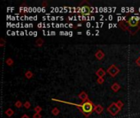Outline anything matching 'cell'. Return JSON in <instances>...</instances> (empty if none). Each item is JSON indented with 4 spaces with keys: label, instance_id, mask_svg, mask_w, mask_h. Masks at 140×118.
Returning <instances> with one entry per match:
<instances>
[{
    "label": "cell",
    "instance_id": "cell-2",
    "mask_svg": "<svg viewBox=\"0 0 140 118\" xmlns=\"http://www.w3.org/2000/svg\"><path fill=\"white\" fill-rule=\"evenodd\" d=\"M106 110H107V112H109L110 114L111 115V116H116V115L119 113V112L121 111V109H120L119 107L117 106V104L116 103H111L110 105L107 107V108H106Z\"/></svg>",
    "mask_w": 140,
    "mask_h": 118
},
{
    "label": "cell",
    "instance_id": "cell-23",
    "mask_svg": "<svg viewBox=\"0 0 140 118\" xmlns=\"http://www.w3.org/2000/svg\"><path fill=\"white\" fill-rule=\"evenodd\" d=\"M135 64L138 66V67H140V57H139L138 58L135 60Z\"/></svg>",
    "mask_w": 140,
    "mask_h": 118
},
{
    "label": "cell",
    "instance_id": "cell-21",
    "mask_svg": "<svg viewBox=\"0 0 140 118\" xmlns=\"http://www.w3.org/2000/svg\"><path fill=\"white\" fill-rule=\"evenodd\" d=\"M33 118H42V116H41L40 113H37V112H35V113L33 115Z\"/></svg>",
    "mask_w": 140,
    "mask_h": 118
},
{
    "label": "cell",
    "instance_id": "cell-19",
    "mask_svg": "<svg viewBox=\"0 0 140 118\" xmlns=\"http://www.w3.org/2000/svg\"><path fill=\"white\" fill-rule=\"evenodd\" d=\"M104 81H105V79L103 77H98L97 79V83L99 84H103L104 83Z\"/></svg>",
    "mask_w": 140,
    "mask_h": 118
},
{
    "label": "cell",
    "instance_id": "cell-17",
    "mask_svg": "<svg viewBox=\"0 0 140 118\" xmlns=\"http://www.w3.org/2000/svg\"><path fill=\"white\" fill-rule=\"evenodd\" d=\"M23 107H24L25 108L29 109V108H31V103L29 102V101H26V102H25V103H23Z\"/></svg>",
    "mask_w": 140,
    "mask_h": 118
},
{
    "label": "cell",
    "instance_id": "cell-16",
    "mask_svg": "<svg viewBox=\"0 0 140 118\" xmlns=\"http://www.w3.org/2000/svg\"><path fill=\"white\" fill-rule=\"evenodd\" d=\"M14 105H15V107L16 108H21V107H23V103H21V101H16Z\"/></svg>",
    "mask_w": 140,
    "mask_h": 118
},
{
    "label": "cell",
    "instance_id": "cell-9",
    "mask_svg": "<svg viewBox=\"0 0 140 118\" xmlns=\"http://www.w3.org/2000/svg\"><path fill=\"white\" fill-rule=\"evenodd\" d=\"M106 71H104L103 68H99V69H98V70L95 72L96 76H97L98 77H103V76L106 75Z\"/></svg>",
    "mask_w": 140,
    "mask_h": 118
},
{
    "label": "cell",
    "instance_id": "cell-25",
    "mask_svg": "<svg viewBox=\"0 0 140 118\" xmlns=\"http://www.w3.org/2000/svg\"><path fill=\"white\" fill-rule=\"evenodd\" d=\"M21 118H31V117H30L28 116V115H26V114H24L23 116L21 117Z\"/></svg>",
    "mask_w": 140,
    "mask_h": 118
},
{
    "label": "cell",
    "instance_id": "cell-8",
    "mask_svg": "<svg viewBox=\"0 0 140 118\" xmlns=\"http://www.w3.org/2000/svg\"><path fill=\"white\" fill-rule=\"evenodd\" d=\"M94 112L98 115H101L103 112V107L100 105V104H97V105L94 106Z\"/></svg>",
    "mask_w": 140,
    "mask_h": 118
},
{
    "label": "cell",
    "instance_id": "cell-14",
    "mask_svg": "<svg viewBox=\"0 0 140 118\" xmlns=\"http://www.w3.org/2000/svg\"><path fill=\"white\" fill-rule=\"evenodd\" d=\"M51 113L53 114V116H58V115L60 114V110L57 108H54L52 109Z\"/></svg>",
    "mask_w": 140,
    "mask_h": 118
},
{
    "label": "cell",
    "instance_id": "cell-13",
    "mask_svg": "<svg viewBox=\"0 0 140 118\" xmlns=\"http://www.w3.org/2000/svg\"><path fill=\"white\" fill-rule=\"evenodd\" d=\"M25 76H26V79H31L32 77H34V73H33L31 71H27L25 73Z\"/></svg>",
    "mask_w": 140,
    "mask_h": 118
},
{
    "label": "cell",
    "instance_id": "cell-4",
    "mask_svg": "<svg viewBox=\"0 0 140 118\" xmlns=\"http://www.w3.org/2000/svg\"><path fill=\"white\" fill-rule=\"evenodd\" d=\"M120 72V69L115 64L111 65L106 70V73H108L111 77H115L118 73Z\"/></svg>",
    "mask_w": 140,
    "mask_h": 118
},
{
    "label": "cell",
    "instance_id": "cell-1",
    "mask_svg": "<svg viewBox=\"0 0 140 118\" xmlns=\"http://www.w3.org/2000/svg\"><path fill=\"white\" fill-rule=\"evenodd\" d=\"M75 105L79 108V110L81 112V113L85 117H89L92 114L93 112H94V104L91 100L88 99L84 103H81L80 104H75Z\"/></svg>",
    "mask_w": 140,
    "mask_h": 118
},
{
    "label": "cell",
    "instance_id": "cell-15",
    "mask_svg": "<svg viewBox=\"0 0 140 118\" xmlns=\"http://www.w3.org/2000/svg\"><path fill=\"white\" fill-rule=\"evenodd\" d=\"M6 64L7 66H9V67H11V66H12L13 64H14V60H13L12 58H11V57H8V58H7L6 60Z\"/></svg>",
    "mask_w": 140,
    "mask_h": 118
},
{
    "label": "cell",
    "instance_id": "cell-10",
    "mask_svg": "<svg viewBox=\"0 0 140 118\" xmlns=\"http://www.w3.org/2000/svg\"><path fill=\"white\" fill-rule=\"evenodd\" d=\"M120 88H121V87H120V85L118 83H116V82H115V83L111 86V90L113 92H115V93H116V92L119 91V90L120 89Z\"/></svg>",
    "mask_w": 140,
    "mask_h": 118
},
{
    "label": "cell",
    "instance_id": "cell-24",
    "mask_svg": "<svg viewBox=\"0 0 140 118\" xmlns=\"http://www.w3.org/2000/svg\"><path fill=\"white\" fill-rule=\"evenodd\" d=\"M42 6H43V7H46V6H48V2H47L46 1L43 2H42Z\"/></svg>",
    "mask_w": 140,
    "mask_h": 118
},
{
    "label": "cell",
    "instance_id": "cell-11",
    "mask_svg": "<svg viewBox=\"0 0 140 118\" xmlns=\"http://www.w3.org/2000/svg\"><path fill=\"white\" fill-rule=\"evenodd\" d=\"M43 43H44V41L42 39V38H38V39L35 40V44H36L37 47H42L43 45Z\"/></svg>",
    "mask_w": 140,
    "mask_h": 118
},
{
    "label": "cell",
    "instance_id": "cell-12",
    "mask_svg": "<svg viewBox=\"0 0 140 118\" xmlns=\"http://www.w3.org/2000/svg\"><path fill=\"white\" fill-rule=\"evenodd\" d=\"M5 114H6L8 117H11L14 115V111H13L12 108H7V110L5 111Z\"/></svg>",
    "mask_w": 140,
    "mask_h": 118
},
{
    "label": "cell",
    "instance_id": "cell-7",
    "mask_svg": "<svg viewBox=\"0 0 140 118\" xmlns=\"http://www.w3.org/2000/svg\"><path fill=\"white\" fill-rule=\"evenodd\" d=\"M78 98L82 101V103L85 102V101H87L88 99H89V96H88V94L84 91H82V92L79 93V94H78Z\"/></svg>",
    "mask_w": 140,
    "mask_h": 118
},
{
    "label": "cell",
    "instance_id": "cell-22",
    "mask_svg": "<svg viewBox=\"0 0 140 118\" xmlns=\"http://www.w3.org/2000/svg\"><path fill=\"white\" fill-rule=\"evenodd\" d=\"M4 44H5V40L3 39H0V47H4Z\"/></svg>",
    "mask_w": 140,
    "mask_h": 118
},
{
    "label": "cell",
    "instance_id": "cell-6",
    "mask_svg": "<svg viewBox=\"0 0 140 118\" xmlns=\"http://www.w3.org/2000/svg\"><path fill=\"white\" fill-rule=\"evenodd\" d=\"M94 56L96 57V59L98 60H103L104 58V57H105V53H104V52L102 50V49H98V50L96 52Z\"/></svg>",
    "mask_w": 140,
    "mask_h": 118
},
{
    "label": "cell",
    "instance_id": "cell-18",
    "mask_svg": "<svg viewBox=\"0 0 140 118\" xmlns=\"http://www.w3.org/2000/svg\"><path fill=\"white\" fill-rule=\"evenodd\" d=\"M42 110H43V108H42V107H40V106H36L34 108V111L35 112H37V113H40V112H42Z\"/></svg>",
    "mask_w": 140,
    "mask_h": 118
},
{
    "label": "cell",
    "instance_id": "cell-20",
    "mask_svg": "<svg viewBox=\"0 0 140 118\" xmlns=\"http://www.w3.org/2000/svg\"><path fill=\"white\" fill-rule=\"evenodd\" d=\"M116 104H117V106L119 107L120 109H122V108L124 107V103H123L122 101H121V100H118L117 102H116Z\"/></svg>",
    "mask_w": 140,
    "mask_h": 118
},
{
    "label": "cell",
    "instance_id": "cell-5",
    "mask_svg": "<svg viewBox=\"0 0 140 118\" xmlns=\"http://www.w3.org/2000/svg\"><path fill=\"white\" fill-rule=\"evenodd\" d=\"M125 22L128 24V28H130V27H133L134 28V27H137L139 25V21L135 17L130 18V20H128Z\"/></svg>",
    "mask_w": 140,
    "mask_h": 118
},
{
    "label": "cell",
    "instance_id": "cell-3",
    "mask_svg": "<svg viewBox=\"0 0 140 118\" xmlns=\"http://www.w3.org/2000/svg\"><path fill=\"white\" fill-rule=\"evenodd\" d=\"M79 7H80V13L82 16H89L91 12V6L90 4L85 1V5H84V2H82L80 4H79Z\"/></svg>",
    "mask_w": 140,
    "mask_h": 118
}]
</instances>
